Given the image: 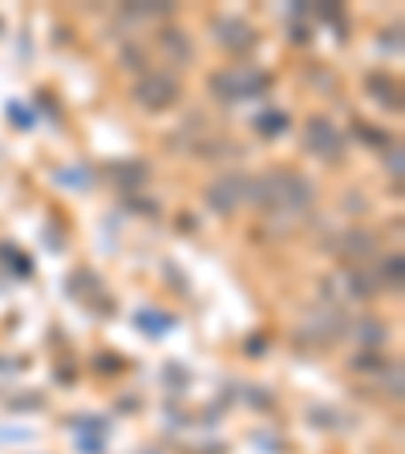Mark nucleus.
Instances as JSON below:
<instances>
[{
	"label": "nucleus",
	"mask_w": 405,
	"mask_h": 454,
	"mask_svg": "<svg viewBox=\"0 0 405 454\" xmlns=\"http://www.w3.org/2000/svg\"><path fill=\"white\" fill-rule=\"evenodd\" d=\"M304 142H308V151L316 154V159L337 162L340 154H345V138L337 134V126H332L329 118H308V126H304Z\"/></svg>",
	"instance_id": "20e7f679"
},
{
	"label": "nucleus",
	"mask_w": 405,
	"mask_h": 454,
	"mask_svg": "<svg viewBox=\"0 0 405 454\" xmlns=\"http://www.w3.org/2000/svg\"><path fill=\"white\" fill-rule=\"evenodd\" d=\"M215 33H219V45L223 49H236V53H247V49L255 45V33L252 25H244V20H215Z\"/></svg>",
	"instance_id": "423d86ee"
},
{
	"label": "nucleus",
	"mask_w": 405,
	"mask_h": 454,
	"mask_svg": "<svg viewBox=\"0 0 405 454\" xmlns=\"http://www.w3.org/2000/svg\"><path fill=\"white\" fill-rule=\"evenodd\" d=\"M134 98H138L142 110H167V106L179 102V77L170 74V69H151V74L138 77Z\"/></svg>",
	"instance_id": "f03ea898"
},
{
	"label": "nucleus",
	"mask_w": 405,
	"mask_h": 454,
	"mask_svg": "<svg viewBox=\"0 0 405 454\" xmlns=\"http://www.w3.org/2000/svg\"><path fill=\"white\" fill-rule=\"evenodd\" d=\"M247 175H239V170H231V175H219L215 183L207 187V203L215 211H236L239 199H247Z\"/></svg>",
	"instance_id": "39448f33"
},
{
	"label": "nucleus",
	"mask_w": 405,
	"mask_h": 454,
	"mask_svg": "<svg viewBox=\"0 0 405 454\" xmlns=\"http://www.w3.org/2000/svg\"><path fill=\"white\" fill-rule=\"evenodd\" d=\"M211 90L223 102H247V98L268 90V74H260V69H227V74L211 77Z\"/></svg>",
	"instance_id": "7ed1b4c3"
},
{
	"label": "nucleus",
	"mask_w": 405,
	"mask_h": 454,
	"mask_svg": "<svg viewBox=\"0 0 405 454\" xmlns=\"http://www.w3.org/2000/svg\"><path fill=\"white\" fill-rule=\"evenodd\" d=\"M247 195L264 211H276V215H304V211L312 207L316 191H312V183L304 179V175H296V170H272L264 179L247 183Z\"/></svg>",
	"instance_id": "f257e3e1"
}]
</instances>
